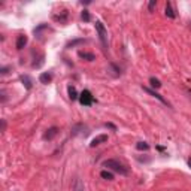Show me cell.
<instances>
[{"label":"cell","mask_w":191,"mask_h":191,"mask_svg":"<svg viewBox=\"0 0 191 191\" xmlns=\"http://www.w3.org/2000/svg\"><path fill=\"white\" fill-rule=\"evenodd\" d=\"M143 90H145V91H146V93H149V94H151V96H154V97H155V99H158V100H160V102H161V103H164V105H167V106H169V103H167V102H166V100H164V99H163V97H161V96H160V94H158V93H155V91H152V90H151V88H146V87H143Z\"/></svg>","instance_id":"cell-5"},{"label":"cell","mask_w":191,"mask_h":191,"mask_svg":"<svg viewBox=\"0 0 191 191\" xmlns=\"http://www.w3.org/2000/svg\"><path fill=\"white\" fill-rule=\"evenodd\" d=\"M21 81H23V84L26 85V88L27 90H30L32 88V79L29 76H21Z\"/></svg>","instance_id":"cell-10"},{"label":"cell","mask_w":191,"mask_h":191,"mask_svg":"<svg viewBox=\"0 0 191 191\" xmlns=\"http://www.w3.org/2000/svg\"><path fill=\"white\" fill-rule=\"evenodd\" d=\"M149 82H151V85L155 87V88H160V87H161V82H160L158 79H155V78H151V79H149Z\"/></svg>","instance_id":"cell-14"},{"label":"cell","mask_w":191,"mask_h":191,"mask_svg":"<svg viewBox=\"0 0 191 191\" xmlns=\"http://www.w3.org/2000/svg\"><path fill=\"white\" fill-rule=\"evenodd\" d=\"M57 133H58V128H57V127H52V128L46 130V133H45V136H43V137H45V139H48V140H51V139H52Z\"/></svg>","instance_id":"cell-6"},{"label":"cell","mask_w":191,"mask_h":191,"mask_svg":"<svg viewBox=\"0 0 191 191\" xmlns=\"http://www.w3.org/2000/svg\"><path fill=\"white\" fill-rule=\"evenodd\" d=\"M67 91H69V97L72 99V100H76V90H75V87H69L67 88Z\"/></svg>","instance_id":"cell-11"},{"label":"cell","mask_w":191,"mask_h":191,"mask_svg":"<svg viewBox=\"0 0 191 191\" xmlns=\"http://www.w3.org/2000/svg\"><path fill=\"white\" fill-rule=\"evenodd\" d=\"M79 55H81L82 58H88V60H93V58H94V57H93V54H84V52H81Z\"/></svg>","instance_id":"cell-16"},{"label":"cell","mask_w":191,"mask_h":191,"mask_svg":"<svg viewBox=\"0 0 191 191\" xmlns=\"http://www.w3.org/2000/svg\"><path fill=\"white\" fill-rule=\"evenodd\" d=\"M82 20H85V21H88V20H90V14H88L87 11H84V12H82Z\"/></svg>","instance_id":"cell-17"},{"label":"cell","mask_w":191,"mask_h":191,"mask_svg":"<svg viewBox=\"0 0 191 191\" xmlns=\"http://www.w3.org/2000/svg\"><path fill=\"white\" fill-rule=\"evenodd\" d=\"M100 176H102L103 179H108V181H111V179H114V175H112L111 172H106V170H103V172L100 173Z\"/></svg>","instance_id":"cell-12"},{"label":"cell","mask_w":191,"mask_h":191,"mask_svg":"<svg viewBox=\"0 0 191 191\" xmlns=\"http://www.w3.org/2000/svg\"><path fill=\"white\" fill-rule=\"evenodd\" d=\"M154 6H155V0H152V2L149 3V11H152V9H154Z\"/></svg>","instance_id":"cell-18"},{"label":"cell","mask_w":191,"mask_h":191,"mask_svg":"<svg viewBox=\"0 0 191 191\" xmlns=\"http://www.w3.org/2000/svg\"><path fill=\"white\" fill-rule=\"evenodd\" d=\"M96 30H97V33H99V38H100V40H102L103 46L108 48V32H106L105 26H103L100 21L96 23Z\"/></svg>","instance_id":"cell-2"},{"label":"cell","mask_w":191,"mask_h":191,"mask_svg":"<svg viewBox=\"0 0 191 191\" xmlns=\"http://www.w3.org/2000/svg\"><path fill=\"white\" fill-rule=\"evenodd\" d=\"M73 188H75V191H85V190H84V185H82V182H81L79 179H76V181H75V185H73Z\"/></svg>","instance_id":"cell-13"},{"label":"cell","mask_w":191,"mask_h":191,"mask_svg":"<svg viewBox=\"0 0 191 191\" xmlns=\"http://www.w3.org/2000/svg\"><path fill=\"white\" fill-rule=\"evenodd\" d=\"M79 102H81V105H84V106H91V105L94 103V97H93V94H91L88 90H84V91L81 93V96H79Z\"/></svg>","instance_id":"cell-3"},{"label":"cell","mask_w":191,"mask_h":191,"mask_svg":"<svg viewBox=\"0 0 191 191\" xmlns=\"http://www.w3.org/2000/svg\"><path fill=\"white\" fill-rule=\"evenodd\" d=\"M106 140H108V136H106V134L97 136V137H94V139L91 140V146H97V145H100L102 142H106Z\"/></svg>","instance_id":"cell-4"},{"label":"cell","mask_w":191,"mask_h":191,"mask_svg":"<svg viewBox=\"0 0 191 191\" xmlns=\"http://www.w3.org/2000/svg\"><path fill=\"white\" fill-rule=\"evenodd\" d=\"M136 146H137V149H140V151H142V149H143V151H146V149L149 148V146H148V143H145V142H139Z\"/></svg>","instance_id":"cell-15"},{"label":"cell","mask_w":191,"mask_h":191,"mask_svg":"<svg viewBox=\"0 0 191 191\" xmlns=\"http://www.w3.org/2000/svg\"><path fill=\"white\" fill-rule=\"evenodd\" d=\"M51 79H52L51 73H42V75L39 76V81H40L42 84H48V82H51Z\"/></svg>","instance_id":"cell-8"},{"label":"cell","mask_w":191,"mask_h":191,"mask_svg":"<svg viewBox=\"0 0 191 191\" xmlns=\"http://www.w3.org/2000/svg\"><path fill=\"white\" fill-rule=\"evenodd\" d=\"M166 15H167L169 18H175V12H173V9H172V5H170V3H167V5H166Z\"/></svg>","instance_id":"cell-9"},{"label":"cell","mask_w":191,"mask_h":191,"mask_svg":"<svg viewBox=\"0 0 191 191\" xmlns=\"http://www.w3.org/2000/svg\"><path fill=\"white\" fill-rule=\"evenodd\" d=\"M188 164H190V166H191V158H190V160H188Z\"/></svg>","instance_id":"cell-19"},{"label":"cell","mask_w":191,"mask_h":191,"mask_svg":"<svg viewBox=\"0 0 191 191\" xmlns=\"http://www.w3.org/2000/svg\"><path fill=\"white\" fill-rule=\"evenodd\" d=\"M26 43H27V38L26 36H18V39H17V49H23L24 46H26Z\"/></svg>","instance_id":"cell-7"},{"label":"cell","mask_w":191,"mask_h":191,"mask_svg":"<svg viewBox=\"0 0 191 191\" xmlns=\"http://www.w3.org/2000/svg\"><path fill=\"white\" fill-rule=\"evenodd\" d=\"M103 166L111 169V170H114V172H116V173H119V175H127L128 173V169L124 164H121L119 161H116V160H106L103 163Z\"/></svg>","instance_id":"cell-1"}]
</instances>
